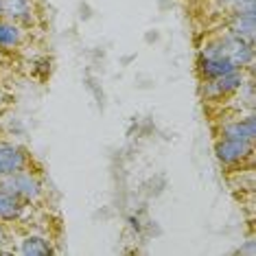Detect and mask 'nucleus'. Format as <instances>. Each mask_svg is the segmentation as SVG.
<instances>
[{"label": "nucleus", "mask_w": 256, "mask_h": 256, "mask_svg": "<svg viewBox=\"0 0 256 256\" xmlns=\"http://www.w3.org/2000/svg\"><path fill=\"white\" fill-rule=\"evenodd\" d=\"M0 252H2V250H0Z\"/></svg>", "instance_id": "4468645a"}, {"label": "nucleus", "mask_w": 256, "mask_h": 256, "mask_svg": "<svg viewBox=\"0 0 256 256\" xmlns=\"http://www.w3.org/2000/svg\"><path fill=\"white\" fill-rule=\"evenodd\" d=\"M234 70H241V68L228 57L221 40L219 38L206 40V44L202 46L200 55H197V72H200V77L214 79V77H221V74H228Z\"/></svg>", "instance_id": "f257e3e1"}, {"label": "nucleus", "mask_w": 256, "mask_h": 256, "mask_svg": "<svg viewBox=\"0 0 256 256\" xmlns=\"http://www.w3.org/2000/svg\"><path fill=\"white\" fill-rule=\"evenodd\" d=\"M0 18L18 26H33L38 20L36 0H0Z\"/></svg>", "instance_id": "39448f33"}, {"label": "nucleus", "mask_w": 256, "mask_h": 256, "mask_svg": "<svg viewBox=\"0 0 256 256\" xmlns=\"http://www.w3.org/2000/svg\"><path fill=\"white\" fill-rule=\"evenodd\" d=\"M214 7L226 14H234V11H254V0H212Z\"/></svg>", "instance_id": "f8f14e48"}, {"label": "nucleus", "mask_w": 256, "mask_h": 256, "mask_svg": "<svg viewBox=\"0 0 256 256\" xmlns=\"http://www.w3.org/2000/svg\"><path fill=\"white\" fill-rule=\"evenodd\" d=\"M226 31L232 33L234 38H241V40H246V42L254 44V36H256V9L254 11H234V14H228Z\"/></svg>", "instance_id": "6e6552de"}, {"label": "nucleus", "mask_w": 256, "mask_h": 256, "mask_svg": "<svg viewBox=\"0 0 256 256\" xmlns=\"http://www.w3.org/2000/svg\"><path fill=\"white\" fill-rule=\"evenodd\" d=\"M26 210V204L18 197L0 190V221H18Z\"/></svg>", "instance_id": "1a4fd4ad"}, {"label": "nucleus", "mask_w": 256, "mask_h": 256, "mask_svg": "<svg viewBox=\"0 0 256 256\" xmlns=\"http://www.w3.org/2000/svg\"><path fill=\"white\" fill-rule=\"evenodd\" d=\"M219 138H230V140H243V142H252L256 140V116L254 112H250L248 116L234 120H226L219 125L217 132Z\"/></svg>", "instance_id": "423d86ee"}, {"label": "nucleus", "mask_w": 256, "mask_h": 256, "mask_svg": "<svg viewBox=\"0 0 256 256\" xmlns=\"http://www.w3.org/2000/svg\"><path fill=\"white\" fill-rule=\"evenodd\" d=\"M214 156L224 166L238 168L246 162H254V144L243 140H230V138H217L214 140Z\"/></svg>", "instance_id": "20e7f679"}, {"label": "nucleus", "mask_w": 256, "mask_h": 256, "mask_svg": "<svg viewBox=\"0 0 256 256\" xmlns=\"http://www.w3.org/2000/svg\"><path fill=\"white\" fill-rule=\"evenodd\" d=\"M4 106H7V94H4L2 88H0V110H2Z\"/></svg>", "instance_id": "ddd939ff"}, {"label": "nucleus", "mask_w": 256, "mask_h": 256, "mask_svg": "<svg viewBox=\"0 0 256 256\" xmlns=\"http://www.w3.org/2000/svg\"><path fill=\"white\" fill-rule=\"evenodd\" d=\"M20 254H24V256H48V254H55V248L48 238L38 236V234H28L20 241Z\"/></svg>", "instance_id": "9d476101"}, {"label": "nucleus", "mask_w": 256, "mask_h": 256, "mask_svg": "<svg viewBox=\"0 0 256 256\" xmlns=\"http://www.w3.org/2000/svg\"><path fill=\"white\" fill-rule=\"evenodd\" d=\"M22 40H24V31H22V26L0 18V48L2 50H14V48H18V46L22 44Z\"/></svg>", "instance_id": "9b49d317"}, {"label": "nucleus", "mask_w": 256, "mask_h": 256, "mask_svg": "<svg viewBox=\"0 0 256 256\" xmlns=\"http://www.w3.org/2000/svg\"><path fill=\"white\" fill-rule=\"evenodd\" d=\"M246 84V70H234L228 74H221L214 79H202V96L208 103H219L224 98L234 96L241 86Z\"/></svg>", "instance_id": "7ed1b4c3"}, {"label": "nucleus", "mask_w": 256, "mask_h": 256, "mask_svg": "<svg viewBox=\"0 0 256 256\" xmlns=\"http://www.w3.org/2000/svg\"><path fill=\"white\" fill-rule=\"evenodd\" d=\"M28 164H31V158H28L26 149L14 142H0V178L28 168Z\"/></svg>", "instance_id": "0eeeda50"}, {"label": "nucleus", "mask_w": 256, "mask_h": 256, "mask_svg": "<svg viewBox=\"0 0 256 256\" xmlns=\"http://www.w3.org/2000/svg\"><path fill=\"white\" fill-rule=\"evenodd\" d=\"M0 190L18 197V200H22L24 204H36L42 200V195H44L42 182H40L36 173H31L28 168L2 176L0 178Z\"/></svg>", "instance_id": "f03ea898"}]
</instances>
